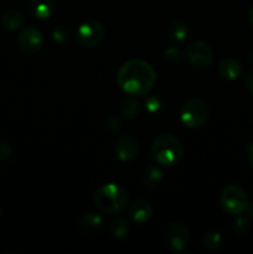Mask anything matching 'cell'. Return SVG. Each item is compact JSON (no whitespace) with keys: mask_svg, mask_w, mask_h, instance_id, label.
Instances as JSON below:
<instances>
[{"mask_svg":"<svg viewBox=\"0 0 253 254\" xmlns=\"http://www.w3.org/2000/svg\"><path fill=\"white\" fill-rule=\"evenodd\" d=\"M24 15L16 10H9L1 16V26L7 31H15L24 24Z\"/></svg>","mask_w":253,"mask_h":254,"instance_id":"cell-14","label":"cell"},{"mask_svg":"<svg viewBox=\"0 0 253 254\" xmlns=\"http://www.w3.org/2000/svg\"><path fill=\"white\" fill-rule=\"evenodd\" d=\"M245 87L250 93L253 94V71L248 72V74L245 78Z\"/></svg>","mask_w":253,"mask_h":254,"instance_id":"cell-26","label":"cell"},{"mask_svg":"<svg viewBox=\"0 0 253 254\" xmlns=\"http://www.w3.org/2000/svg\"><path fill=\"white\" fill-rule=\"evenodd\" d=\"M221 243H222V236H221V233L215 232V231L206 233L202 238V245L207 251L217 250Z\"/></svg>","mask_w":253,"mask_h":254,"instance_id":"cell-18","label":"cell"},{"mask_svg":"<svg viewBox=\"0 0 253 254\" xmlns=\"http://www.w3.org/2000/svg\"><path fill=\"white\" fill-rule=\"evenodd\" d=\"M102 223H103V221H102L101 216L94 212L84 213L79 220V226H81L82 230L89 233L98 231L102 227Z\"/></svg>","mask_w":253,"mask_h":254,"instance_id":"cell-15","label":"cell"},{"mask_svg":"<svg viewBox=\"0 0 253 254\" xmlns=\"http://www.w3.org/2000/svg\"><path fill=\"white\" fill-rule=\"evenodd\" d=\"M145 106H146V109H148L150 113L158 114L159 112L163 109L164 104H163V101H161L159 97H149L145 102Z\"/></svg>","mask_w":253,"mask_h":254,"instance_id":"cell-23","label":"cell"},{"mask_svg":"<svg viewBox=\"0 0 253 254\" xmlns=\"http://www.w3.org/2000/svg\"><path fill=\"white\" fill-rule=\"evenodd\" d=\"M116 79L119 88L129 96H144L155 84L156 72L149 62L133 59L119 67Z\"/></svg>","mask_w":253,"mask_h":254,"instance_id":"cell-1","label":"cell"},{"mask_svg":"<svg viewBox=\"0 0 253 254\" xmlns=\"http://www.w3.org/2000/svg\"><path fill=\"white\" fill-rule=\"evenodd\" d=\"M151 155L160 165L174 166L183 159L184 146L176 136L171 134H161L154 139L151 144Z\"/></svg>","mask_w":253,"mask_h":254,"instance_id":"cell-3","label":"cell"},{"mask_svg":"<svg viewBox=\"0 0 253 254\" xmlns=\"http://www.w3.org/2000/svg\"><path fill=\"white\" fill-rule=\"evenodd\" d=\"M11 155V146L6 143L0 144V158L5 159Z\"/></svg>","mask_w":253,"mask_h":254,"instance_id":"cell-25","label":"cell"},{"mask_svg":"<svg viewBox=\"0 0 253 254\" xmlns=\"http://www.w3.org/2000/svg\"><path fill=\"white\" fill-rule=\"evenodd\" d=\"M247 211H248V215H250L251 217H253V203H251V205L247 206Z\"/></svg>","mask_w":253,"mask_h":254,"instance_id":"cell-28","label":"cell"},{"mask_svg":"<svg viewBox=\"0 0 253 254\" xmlns=\"http://www.w3.org/2000/svg\"><path fill=\"white\" fill-rule=\"evenodd\" d=\"M93 202L101 212L116 215L126 210L128 206V192L121 185L109 183L96 191Z\"/></svg>","mask_w":253,"mask_h":254,"instance_id":"cell-2","label":"cell"},{"mask_svg":"<svg viewBox=\"0 0 253 254\" xmlns=\"http://www.w3.org/2000/svg\"><path fill=\"white\" fill-rule=\"evenodd\" d=\"M210 111L205 101L200 98H191L181 106L180 119L188 128L198 129L208 121Z\"/></svg>","mask_w":253,"mask_h":254,"instance_id":"cell-4","label":"cell"},{"mask_svg":"<svg viewBox=\"0 0 253 254\" xmlns=\"http://www.w3.org/2000/svg\"><path fill=\"white\" fill-rule=\"evenodd\" d=\"M116 154L121 161H130L139 154V141L135 136L126 134L117 139Z\"/></svg>","mask_w":253,"mask_h":254,"instance_id":"cell-10","label":"cell"},{"mask_svg":"<svg viewBox=\"0 0 253 254\" xmlns=\"http://www.w3.org/2000/svg\"><path fill=\"white\" fill-rule=\"evenodd\" d=\"M247 19H248V22H250V24L253 26V6L251 7V10H250V11H248Z\"/></svg>","mask_w":253,"mask_h":254,"instance_id":"cell-27","label":"cell"},{"mask_svg":"<svg viewBox=\"0 0 253 254\" xmlns=\"http://www.w3.org/2000/svg\"><path fill=\"white\" fill-rule=\"evenodd\" d=\"M221 207L228 215L238 216L247 210L248 198L245 190L238 185H228L221 192Z\"/></svg>","mask_w":253,"mask_h":254,"instance_id":"cell-5","label":"cell"},{"mask_svg":"<svg viewBox=\"0 0 253 254\" xmlns=\"http://www.w3.org/2000/svg\"><path fill=\"white\" fill-rule=\"evenodd\" d=\"M139 111H140V106L135 98L128 97V98L123 99L121 104V112L123 116H126V118H135L139 114Z\"/></svg>","mask_w":253,"mask_h":254,"instance_id":"cell-17","label":"cell"},{"mask_svg":"<svg viewBox=\"0 0 253 254\" xmlns=\"http://www.w3.org/2000/svg\"><path fill=\"white\" fill-rule=\"evenodd\" d=\"M1 215H2V208L0 207V217H1Z\"/></svg>","mask_w":253,"mask_h":254,"instance_id":"cell-30","label":"cell"},{"mask_svg":"<svg viewBox=\"0 0 253 254\" xmlns=\"http://www.w3.org/2000/svg\"><path fill=\"white\" fill-rule=\"evenodd\" d=\"M217 72L221 78L227 79V81H233V79L238 78V76L241 74L242 66H241V64L236 59L227 57V59H223L218 64Z\"/></svg>","mask_w":253,"mask_h":254,"instance_id":"cell-13","label":"cell"},{"mask_svg":"<svg viewBox=\"0 0 253 254\" xmlns=\"http://www.w3.org/2000/svg\"><path fill=\"white\" fill-rule=\"evenodd\" d=\"M169 36L176 41H184L189 36V26L184 21L180 20H174L169 25Z\"/></svg>","mask_w":253,"mask_h":254,"instance_id":"cell-16","label":"cell"},{"mask_svg":"<svg viewBox=\"0 0 253 254\" xmlns=\"http://www.w3.org/2000/svg\"><path fill=\"white\" fill-rule=\"evenodd\" d=\"M233 230L238 236L247 235L251 231V223L247 218L245 217H237V220L233 223Z\"/></svg>","mask_w":253,"mask_h":254,"instance_id":"cell-22","label":"cell"},{"mask_svg":"<svg viewBox=\"0 0 253 254\" xmlns=\"http://www.w3.org/2000/svg\"><path fill=\"white\" fill-rule=\"evenodd\" d=\"M163 179V171L159 168H155V166H151L144 174V183L148 186H155L158 185L159 183Z\"/></svg>","mask_w":253,"mask_h":254,"instance_id":"cell-20","label":"cell"},{"mask_svg":"<svg viewBox=\"0 0 253 254\" xmlns=\"http://www.w3.org/2000/svg\"><path fill=\"white\" fill-rule=\"evenodd\" d=\"M52 39L55 42L60 45H66L68 44L71 37H69V31L66 26L63 25H60V26L55 27L54 31H52Z\"/></svg>","mask_w":253,"mask_h":254,"instance_id":"cell-21","label":"cell"},{"mask_svg":"<svg viewBox=\"0 0 253 254\" xmlns=\"http://www.w3.org/2000/svg\"><path fill=\"white\" fill-rule=\"evenodd\" d=\"M185 57L193 68L205 69L212 64L213 51L210 45L202 41L191 42L186 46Z\"/></svg>","mask_w":253,"mask_h":254,"instance_id":"cell-6","label":"cell"},{"mask_svg":"<svg viewBox=\"0 0 253 254\" xmlns=\"http://www.w3.org/2000/svg\"><path fill=\"white\" fill-rule=\"evenodd\" d=\"M153 206L148 202V201H136L133 205L129 207L128 210V217L131 222L138 223V225H143V223L148 222L151 217H153Z\"/></svg>","mask_w":253,"mask_h":254,"instance_id":"cell-12","label":"cell"},{"mask_svg":"<svg viewBox=\"0 0 253 254\" xmlns=\"http://www.w3.org/2000/svg\"><path fill=\"white\" fill-rule=\"evenodd\" d=\"M128 225H126V220L122 217H116L111 222V232L114 237L122 238L128 233Z\"/></svg>","mask_w":253,"mask_h":254,"instance_id":"cell-19","label":"cell"},{"mask_svg":"<svg viewBox=\"0 0 253 254\" xmlns=\"http://www.w3.org/2000/svg\"><path fill=\"white\" fill-rule=\"evenodd\" d=\"M17 44L25 54L34 55L37 54L44 46V36L39 29L30 25L20 31Z\"/></svg>","mask_w":253,"mask_h":254,"instance_id":"cell-8","label":"cell"},{"mask_svg":"<svg viewBox=\"0 0 253 254\" xmlns=\"http://www.w3.org/2000/svg\"><path fill=\"white\" fill-rule=\"evenodd\" d=\"M164 57H165V60H168V61L176 62L181 59V54L178 49H175V47H171V49L166 50L165 54H164Z\"/></svg>","mask_w":253,"mask_h":254,"instance_id":"cell-24","label":"cell"},{"mask_svg":"<svg viewBox=\"0 0 253 254\" xmlns=\"http://www.w3.org/2000/svg\"><path fill=\"white\" fill-rule=\"evenodd\" d=\"M56 9V0H26V10L32 17L49 19Z\"/></svg>","mask_w":253,"mask_h":254,"instance_id":"cell-11","label":"cell"},{"mask_svg":"<svg viewBox=\"0 0 253 254\" xmlns=\"http://www.w3.org/2000/svg\"><path fill=\"white\" fill-rule=\"evenodd\" d=\"M166 241L171 250L181 251L190 241V230L183 222H174L166 230Z\"/></svg>","mask_w":253,"mask_h":254,"instance_id":"cell-9","label":"cell"},{"mask_svg":"<svg viewBox=\"0 0 253 254\" xmlns=\"http://www.w3.org/2000/svg\"><path fill=\"white\" fill-rule=\"evenodd\" d=\"M250 161H251V164L253 165V144L250 149Z\"/></svg>","mask_w":253,"mask_h":254,"instance_id":"cell-29","label":"cell"},{"mask_svg":"<svg viewBox=\"0 0 253 254\" xmlns=\"http://www.w3.org/2000/svg\"><path fill=\"white\" fill-rule=\"evenodd\" d=\"M106 36V27L101 21L89 20L78 26L76 32L77 41L81 46L97 47Z\"/></svg>","mask_w":253,"mask_h":254,"instance_id":"cell-7","label":"cell"}]
</instances>
